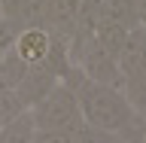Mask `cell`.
<instances>
[{"label": "cell", "instance_id": "277c9868", "mask_svg": "<svg viewBox=\"0 0 146 143\" xmlns=\"http://www.w3.org/2000/svg\"><path fill=\"white\" fill-rule=\"evenodd\" d=\"M46 9H49V0H0V18L12 34L25 27H43Z\"/></svg>", "mask_w": 146, "mask_h": 143}, {"label": "cell", "instance_id": "8992f818", "mask_svg": "<svg viewBox=\"0 0 146 143\" xmlns=\"http://www.w3.org/2000/svg\"><path fill=\"white\" fill-rule=\"evenodd\" d=\"M34 119H31V113H21L18 119H12L9 125L0 128V143H34Z\"/></svg>", "mask_w": 146, "mask_h": 143}, {"label": "cell", "instance_id": "6da1fadb", "mask_svg": "<svg viewBox=\"0 0 146 143\" xmlns=\"http://www.w3.org/2000/svg\"><path fill=\"white\" fill-rule=\"evenodd\" d=\"M64 85L76 94L79 113H82V122H85V125L110 131V134L122 137L125 143L143 137V116L128 104V98L119 88H110V85L85 79L76 67H70Z\"/></svg>", "mask_w": 146, "mask_h": 143}, {"label": "cell", "instance_id": "3957f363", "mask_svg": "<svg viewBox=\"0 0 146 143\" xmlns=\"http://www.w3.org/2000/svg\"><path fill=\"white\" fill-rule=\"evenodd\" d=\"M55 34H49L46 27H25L12 37V52L25 67H36L52 55Z\"/></svg>", "mask_w": 146, "mask_h": 143}, {"label": "cell", "instance_id": "9c48e42d", "mask_svg": "<svg viewBox=\"0 0 146 143\" xmlns=\"http://www.w3.org/2000/svg\"><path fill=\"white\" fill-rule=\"evenodd\" d=\"M143 140H146V113H143Z\"/></svg>", "mask_w": 146, "mask_h": 143}, {"label": "cell", "instance_id": "ba28073f", "mask_svg": "<svg viewBox=\"0 0 146 143\" xmlns=\"http://www.w3.org/2000/svg\"><path fill=\"white\" fill-rule=\"evenodd\" d=\"M34 143H70V131H36Z\"/></svg>", "mask_w": 146, "mask_h": 143}, {"label": "cell", "instance_id": "5b68a950", "mask_svg": "<svg viewBox=\"0 0 146 143\" xmlns=\"http://www.w3.org/2000/svg\"><path fill=\"white\" fill-rule=\"evenodd\" d=\"M98 25H116L122 31H137L140 27V15H137L134 0H100V21Z\"/></svg>", "mask_w": 146, "mask_h": 143}, {"label": "cell", "instance_id": "7a4b0ae2", "mask_svg": "<svg viewBox=\"0 0 146 143\" xmlns=\"http://www.w3.org/2000/svg\"><path fill=\"white\" fill-rule=\"evenodd\" d=\"M34 119L36 131H73L82 122L79 113V100L64 82H58L46 98H40L34 107L27 110Z\"/></svg>", "mask_w": 146, "mask_h": 143}, {"label": "cell", "instance_id": "30bf717a", "mask_svg": "<svg viewBox=\"0 0 146 143\" xmlns=\"http://www.w3.org/2000/svg\"><path fill=\"white\" fill-rule=\"evenodd\" d=\"M131 143H146V140H143V137H137V140H131Z\"/></svg>", "mask_w": 146, "mask_h": 143}, {"label": "cell", "instance_id": "52a82bcc", "mask_svg": "<svg viewBox=\"0 0 146 143\" xmlns=\"http://www.w3.org/2000/svg\"><path fill=\"white\" fill-rule=\"evenodd\" d=\"M70 143H125V140L116 137V134H110V131H100V128H91L85 122H79L70 131Z\"/></svg>", "mask_w": 146, "mask_h": 143}]
</instances>
